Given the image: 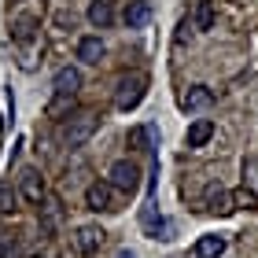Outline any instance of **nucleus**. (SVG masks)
Masks as SVG:
<instances>
[{
    "mask_svg": "<svg viewBox=\"0 0 258 258\" xmlns=\"http://www.w3.org/2000/svg\"><path fill=\"white\" fill-rule=\"evenodd\" d=\"M118 258H137V254H129V251H118Z\"/></svg>",
    "mask_w": 258,
    "mask_h": 258,
    "instance_id": "obj_23",
    "label": "nucleus"
},
{
    "mask_svg": "<svg viewBox=\"0 0 258 258\" xmlns=\"http://www.w3.org/2000/svg\"><path fill=\"white\" fill-rule=\"evenodd\" d=\"M210 137H214V122L199 118V122H192V125H188V148H203Z\"/></svg>",
    "mask_w": 258,
    "mask_h": 258,
    "instance_id": "obj_18",
    "label": "nucleus"
},
{
    "mask_svg": "<svg viewBox=\"0 0 258 258\" xmlns=\"http://www.w3.org/2000/svg\"><path fill=\"white\" fill-rule=\"evenodd\" d=\"M225 254V236H199L196 240V258H221Z\"/></svg>",
    "mask_w": 258,
    "mask_h": 258,
    "instance_id": "obj_16",
    "label": "nucleus"
},
{
    "mask_svg": "<svg viewBox=\"0 0 258 258\" xmlns=\"http://www.w3.org/2000/svg\"><path fill=\"white\" fill-rule=\"evenodd\" d=\"M85 207L89 210H114V188H111V181H92L85 188Z\"/></svg>",
    "mask_w": 258,
    "mask_h": 258,
    "instance_id": "obj_7",
    "label": "nucleus"
},
{
    "mask_svg": "<svg viewBox=\"0 0 258 258\" xmlns=\"http://www.w3.org/2000/svg\"><path fill=\"white\" fill-rule=\"evenodd\" d=\"M89 22L96 30H107L111 22H114V8H111V0H92L89 4Z\"/></svg>",
    "mask_w": 258,
    "mask_h": 258,
    "instance_id": "obj_14",
    "label": "nucleus"
},
{
    "mask_svg": "<svg viewBox=\"0 0 258 258\" xmlns=\"http://www.w3.org/2000/svg\"><path fill=\"white\" fill-rule=\"evenodd\" d=\"M78 59L96 67V63L103 59V41H100V37H81V41H78Z\"/></svg>",
    "mask_w": 258,
    "mask_h": 258,
    "instance_id": "obj_15",
    "label": "nucleus"
},
{
    "mask_svg": "<svg viewBox=\"0 0 258 258\" xmlns=\"http://www.w3.org/2000/svg\"><path fill=\"white\" fill-rule=\"evenodd\" d=\"M103 240H107V232H103L100 225H78L74 236H70V243H74L78 254H96L103 247Z\"/></svg>",
    "mask_w": 258,
    "mask_h": 258,
    "instance_id": "obj_5",
    "label": "nucleus"
},
{
    "mask_svg": "<svg viewBox=\"0 0 258 258\" xmlns=\"http://www.w3.org/2000/svg\"><path fill=\"white\" fill-rule=\"evenodd\" d=\"M52 85H55V92H70V96H78V89H81V70H78V67H59Z\"/></svg>",
    "mask_w": 258,
    "mask_h": 258,
    "instance_id": "obj_12",
    "label": "nucleus"
},
{
    "mask_svg": "<svg viewBox=\"0 0 258 258\" xmlns=\"http://www.w3.org/2000/svg\"><path fill=\"white\" fill-rule=\"evenodd\" d=\"M148 137H151L148 125H133V129H129V148H133V151H151L148 148Z\"/></svg>",
    "mask_w": 258,
    "mask_h": 258,
    "instance_id": "obj_21",
    "label": "nucleus"
},
{
    "mask_svg": "<svg viewBox=\"0 0 258 258\" xmlns=\"http://www.w3.org/2000/svg\"><path fill=\"white\" fill-rule=\"evenodd\" d=\"M44 114H48V118H67V114H74V96H70V92H55V100L48 103V107H44Z\"/></svg>",
    "mask_w": 258,
    "mask_h": 258,
    "instance_id": "obj_17",
    "label": "nucleus"
},
{
    "mask_svg": "<svg viewBox=\"0 0 258 258\" xmlns=\"http://www.w3.org/2000/svg\"><path fill=\"white\" fill-rule=\"evenodd\" d=\"M19 196L26 199V203L41 207V199L48 196V188H44V173L37 166H22L19 170Z\"/></svg>",
    "mask_w": 258,
    "mask_h": 258,
    "instance_id": "obj_3",
    "label": "nucleus"
},
{
    "mask_svg": "<svg viewBox=\"0 0 258 258\" xmlns=\"http://www.w3.org/2000/svg\"><path fill=\"white\" fill-rule=\"evenodd\" d=\"M37 30H41V19H37V15H19V19H11V41H15V44H30L33 37H37Z\"/></svg>",
    "mask_w": 258,
    "mask_h": 258,
    "instance_id": "obj_10",
    "label": "nucleus"
},
{
    "mask_svg": "<svg viewBox=\"0 0 258 258\" xmlns=\"http://www.w3.org/2000/svg\"><path fill=\"white\" fill-rule=\"evenodd\" d=\"M203 210L207 214H232V210H236V203H232V192H225L221 188V184H210L207 188V196H203Z\"/></svg>",
    "mask_w": 258,
    "mask_h": 258,
    "instance_id": "obj_8",
    "label": "nucleus"
},
{
    "mask_svg": "<svg viewBox=\"0 0 258 258\" xmlns=\"http://www.w3.org/2000/svg\"><path fill=\"white\" fill-rule=\"evenodd\" d=\"M148 92V74L144 70H133V74H125L118 81V89H114V107L118 111H133L140 100H144Z\"/></svg>",
    "mask_w": 258,
    "mask_h": 258,
    "instance_id": "obj_2",
    "label": "nucleus"
},
{
    "mask_svg": "<svg viewBox=\"0 0 258 258\" xmlns=\"http://www.w3.org/2000/svg\"><path fill=\"white\" fill-rule=\"evenodd\" d=\"M122 19H125V26H129V30L148 26V19H151V4H148V0H129Z\"/></svg>",
    "mask_w": 258,
    "mask_h": 258,
    "instance_id": "obj_11",
    "label": "nucleus"
},
{
    "mask_svg": "<svg viewBox=\"0 0 258 258\" xmlns=\"http://www.w3.org/2000/svg\"><path fill=\"white\" fill-rule=\"evenodd\" d=\"M196 30H214V4L210 0L196 4Z\"/></svg>",
    "mask_w": 258,
    "mask_h": 258,
    "instance_id": "obj_19",
    "label": "nucleus"
},
{
    "mask_svg": "<svg viewBox=\"0 0 258 258\" xmlns=\"http://www.w3.org/2000/svg\"><path fill=\"white\" fill-rule=\"evenodd\" d=\"M243 184H251V188L258 192V159H247V162H243Z\"/></svg>",
    "mask_w": 258,
    "mask_h": 258,
    "instance_id": "obj_22",
    "label": "nucleus"
},
{
    "mask_svg": "<svg viewBox=\"0 0 258 258\" xmlns=\"http://www.w3.org/2000/svg\"><path fill=\"white\" fill-rule=\"evenodd\" d=\"M140 225H144V232H148L151 240H170V225H166V218H162L155 207L140 210Z\"/></svg>",
    "mask_w": 258,
    "mask_h": 258,
    "instance_id": "obj_9",
    "label": "nucleus"
},
{
    "mask_svg": "<svg viewBox=\"0 0 258 258\" xmlns=\"http://www.w3.org/2000/svg\"><path fill=\"white\" fill-rule=\"evenodd\" d=\"M232 203L243 207V210H258V192L251 188V184H240V188L232 192Z\"/></svg>",
    "mask_w": 258,
    "mask_h": 258,
    "instance_id": "obj_20",
    "label": "nucleus"
},
{
    "mask_svg": "<svg viewBox=\"0 0 258 258\" xmlns=\"http://www.w3.org/2000/svg\"><path fill=\"white\" fill-rule=\"evenodd\" d=\"M210 103H214V92H210L207 85H192L181 96V107L184 111H203V107H210Z\"/></svg>",
    "mask_w": 258,
    "mask_h": 258,
    "instance_id": "obj_13",
    "label": "nucleus"
},
{
    "mask_svg": "<svg viewBox=\"0 0 258 258\" xmlns=\"http://www.w3.org/2000/svg\"><path fill=\"white\" fill-rule=\"evenodd\" d=\"M96 129H100V114L74 111V114H67V118L59 122V140H63L67 148H81L92 133H96Z\"/></svg>",
    "mask_w": 258,
    "mask_h": 258,
    "instance_id": "obj_1",
    "label": "nucleus"
},
{
    "mask_svg": "<svg viewBox=\"0 0 258 258\" xmlns=\"http://www.w3.org/2000/svg\"><path fill=\"white\" fill-rule=\"evenodd\" d=\"M107 181H111V188H118L125 196H133L140 188V170H137V162H129V159H118L114 166L107 170Z\"/></svg>",
    "mask_w": 258,
    "mask_h": 258,
    "instance_id": "obj_4",
    "label": "nucleus"
},
{
    "mask_svg": "<svg viewBox=\"0 0 258 258\" xmlns=\"http://www.w3.org/2000/svg\"><path fill=\"white\" fill-rule=\"evenodd\" d=\"M63 218H67L63 199H59V196H44V199H41V229H44V232H55V229L63 225Z\"/></svg>",
    "mask_w": 258,
    "mask_h": 258,
    "instance_id": "obj_6",
    "label": "nucleus"
}]
</instances>
